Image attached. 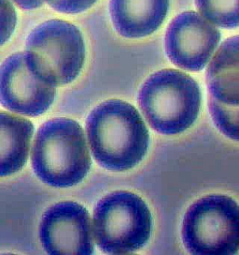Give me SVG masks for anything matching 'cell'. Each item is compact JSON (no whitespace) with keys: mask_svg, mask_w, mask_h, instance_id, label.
Wrapping results in <instances>:
<instances>
[{"mask_svg":"<svg viewBox=\"0 0 239 255\" xmlns=\"http://www.w3.org/2000/svg\"><path fill=\"white\" fill-rule=\"evenodd\" d=\"M92 154L99 165L112 171H126L147 154L149 135L134 106L120 99L97 105L86 120Z\"/></svg>","mask_w":239,"mask_h":255,"instance_id":"obj_1","label":"cell"},{"mask_svg":"<svg viewBox=\"0 0 239 255\" xmlns=\"http://www.w3.org/2000/svg\"><path fill=\"white\" fill-rule=\"evenodd\" d=\"M91 165L85 135L78 122L54 118L39 128L32 150V165L41 181L52 187H72L86 177Z\"/></svg>","mask_w":239,"mask_h":255,"instance_id":"obj_2","label":"cell"},{"mask_svg":"<svg viewBox=\"0 0 239 255\" xmlns=\"http://www.w3.org/2000/svg\"><path fill=\"white\" fill-rule=\"evenodd\" d=\"M138 103L157 133L179 135L196 120L201 107V91L192 77L179 70L163 69L143 83Z\"/></svg>","mask_w":239,"mask_h":255,"instance_id":"obj_3","label":"cell"},{"mask_svg":"<svg viewBox=\"0 0 239 255\" xmlns=\"http://www.w3.org/2000/svg\"><path fill=\"white\" fill-rule=\"evenodd\" d=\"M151 226L148 205L128 191L110 193L94 210V238L105 254L125 255L140 250L149 240Z\"/></svg>","mask_w":239,"mask_h":255,"instance_id":"obj_4","label":"cell"},{"mask_svg":"<svg viewBox=\"0 0 239 255\" xmlns=\"http://www.w3.org/2000/svg\"><path fill=\"white\" fill-rule=\"evenodd\" d=\"M24 53L37 75L57 87L72 83L80 75L86 51L82 33L75 24L50 20L30 33Z\"/></svg>","mask_w":239,"mask_h":255,"instance_id":"obj_5","label":"cell"},{"mask_svg":"<svg viewBox=\"0 0 239 255\" xmlns=\"http://www.w3.org/2000/svg\"><path fill=\"white\" fill-rule=\"evenodd\" d=\"M181 238L192 255H236L239 251V206L231 197L198 199L183 217Z\"/></svg>","mask_w":239,"mask_h":255,"instance_id":"obj_6","label":"cell"},{"mask_svg":"<svg viewBox=\"0 0 239 255\" xmlns=\"http://www.w3.org/2000/svg\"><path fill=\"white\" fill-rule=\"evenodd\" d=\"M56 87L31 68L24 53H13L0 66V103L8 111L29 117L46 113Z\"/></svg>","mask_w":239,"mask_h":255,"instance_id":"obj_7","label":"cell"},{"mask_svg":"<svg viewBox=\"0 0 239 255\" xmlns=\"http://www.w3.org/2000/svg\"><path fill=\"white\" fill-rule=\"evenodd\" d=\"M39 239L47 254L93 255V224L89 212L74 201H62L46 210L39 225Z\"/></svg>","mask_w":239,"mask_h":255,"instance_id":"obj_8","label":"cell"},{"mask_svg":"<svg viewBox=\"0 0 239 255\" xmlns=\"http://www.w3.org/2000/svg\"><path fill=\"white\" fill-rule=\"evenodd\" d=\"M221 40V33L205 17L186 11L172 21L165 34V52L174 65L200 71Z\"/></svg>","mask_w":239,"mask_h":255,"instance_id":"obj_9","label":"cell"},{"mask_svg":"<svg viewBox=\"0 0 239 255\" xmlns=\"http://www.w3.org/2000/svg\"><path fill=\"white\" fill-rule=\"evenodd\" d=\"M169 10V0H111L114 29L126 38H141L156 32Z\"/></svg>","mask_w":239,"mask_h":255,"instance_id":"obj_10","label":"cell"},{"mask_svg":"<svg viewBox=\"0 0 239 255\" xmlns=\"http://www.w3.org/2000/svg\"><path fill=\"white\" fill-rule=\"evenodd\" d=\"M209 95L228 106H239V36L219 47L207 69Z\"/></svg>","mask_w":239,"mask_h":255,"instance_id":"obj_11","label":"cell"},{"mask_svg":"<svg viewBox=\"0 0 239 255\" xmlns=\"http://www.w3.org/2000/svg\"><path fill=\"white\" fill-rule=\"evenodd\" d=\"M34 131L31 121L0 112V178L19 172L25 165Z\"/></svg>","mask_w":239,"mask_h":255,"instance_id":"obj_12","label":"cell"},{"mask_svg":"<svg viewBox=\"0 0 239 255\" xmlns=\"http://www.w3.org/2000/svg\"><path fill=\"white\" fill-rule=\"evenodd\" d=\"M196 8L210 23L225 29L239 26V0H195Z\"/></svg>","mask_w":239,"mask_h":255,"instance_id":"obj_13","label":"cell"},{"mask_svg":"<svg viewBox=\"0 0 239 255\" xmlns=\"http://www.w3.org/2000/svg\"><path fill=\"white\" fill-rule=\"evenodd\" d=\"M208 103L211 118L219 131L239 142V106L225 105L211 97Z\"/></svg>","mask_w":239,"mask_h":255,"instance_id":"obj_14","label":"cell"},{"mask_svg":"<svg viewBox=\"0 0 239 255\" xmlns=\"http://www.w3.org/2000/svg\"><path fill=\"white\" fill-rule=\"evenodd\" d=\"M17 12L10 0H0V47L5 45L14 33Z\"/></svg>","mask_w":239,"mask_h":255,"instance_id":"obj_15","label":"cell"},{"mask_svg":"<svg viewBox=\"0 0 239 255\" xmlns=\"http://www.w3.org/2000/svg\"><path fill=\"white\" fill-rule=\"evenodd\" d=\"M52 9L64 14H78L92 8L97 0H44Z\"/></svg>","mask_w":239,"mask_h":255,"instance_id":"obj_16","label":"cell"},{"mask_svg":"<svg viewBox=\"0 0 239 255\" xmlns=\"http://www.w3.org/2000/svg\"><path fill=\"white\" fill-rule=\"evenodd\" d=\"M17 7L24 10H34L41 8L44 4V0H10Z\"/></svg>","mask_w":239,"mask_h":255,"instance_id":"obj_17","label":"cell"}]
</instances>
